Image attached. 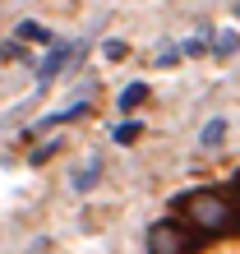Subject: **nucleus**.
<instances>
[{
  "mask_svg": "<svg viewBox=\"0 0 240 254\" xmlns=\"http://www.w3.org/2000/svg\"><path fill=\"white\" fill-rule=\"evenodd\" d=\"M180 208H185V217L203 236H217V231L236 227V199H231V190H194V194L180 199Z\"/></svg>",
  "mask_w": 240,
  "mask_h": 254,
  "instance_id": "1",
  "label": "nucleus"
},
{
  "mask_svg": "<svg viewBox=\"0 0 240 254\" xmlns=\"http://www.w3.org/2000/svg\"><path fill=\"white\" fill-rule=\"evenodd\" d=\"M194 236L185 231V222H171V217H162L148 227V254H194Z\"/></svg>",
  "mask_w": 240,
  "mask_h": 254,
  "instance_id": "2",
  "label": "nucleus"
},
{
  "mask_svg": "<svg viewBox=\"0 0 240 254\" xmlns=\"http://www.w3.org/2000/svg\"><path fill=\"white\" fill-rule=\"evenodd\" d=\"M65 61H74V47H56V51L47 56V65L37 69V83H51V79H56V69L65 65Z\"/></svg>",
  "mask_w": 240,
  "mask_h": 254,
  "instance_id": "3",
  "label": "nucleus"
},
{
  "mask_svg": "<svg viewBox=\"0 0 240 254\" xmlns=\"http://www.w3.org/2000/svg\"><path fill=\"white\" fill-rule=\"evenodd\" d=\"M148 102V83H129L125 93H120V111H134V107H143Z\"/></svg>",
  "mask_w": 240,
  "mask_h": 254,
  "instance_id": "4",
  "label": "nucleus"
},
{
  "mask_svg": "<svg viewBox=\"0 0 240 254\" xmlns=\"http://www.w3.org/2000/svg\"><path fill=\"white\" fill-rule=\"evenodd\" d=\"M19 37L23 42H42V47H51V33L42 23H19Z\"/></svg>",
  "mask_w": 240,
  "mask_h": 254,
  "instance_id": "5",
  "label": "nucleus"
},
{
  "mask_svg": "<svg viewBox=\"0 0 240 254\" xmlns=\"http://www.w3.org/2000/svg\"><path fill=\"white\" fill-rule=\"evenodd\" d=\"M222 139H227V121H208V129H203L199 143H203V148H217Z\"/></svg>",
  "mask_w": 240,
  "mask_h": 254,
  "instance_id": "6",
  "label": "nucleus"
},
{
  "mask_svg": "<svg viewBox=\"0 0 240 254\" xmlns=\"http://www.w3.org/2000/svg\"><path fill=\"white\" fill-rule=\"evenodd\" d=\"M97 171H102V162L93 157V162H88V167H83L79 176H74V190H93V181H97Z\"/></svg>",
  "mask_w": 240,
  "mask_h": 254,
  "instance_id": "7",
  "label": "nucleus"
},
{
  "mask_svg": "<svg viewBox=\"0 0 240 254\" xmlns=\"http://www.w3.org/2000/svg\"><path fill=\"white\" fill-rule=\"evenodd\" d=\"M139 134H143V125H134V121H129V125H120V129H116V143H134Z\"/></svg>",
  "mask_w": 240,
  "mask_h": 254,
  "instance_id": "8",
  "label": "nucleus"
}]
</instances>
